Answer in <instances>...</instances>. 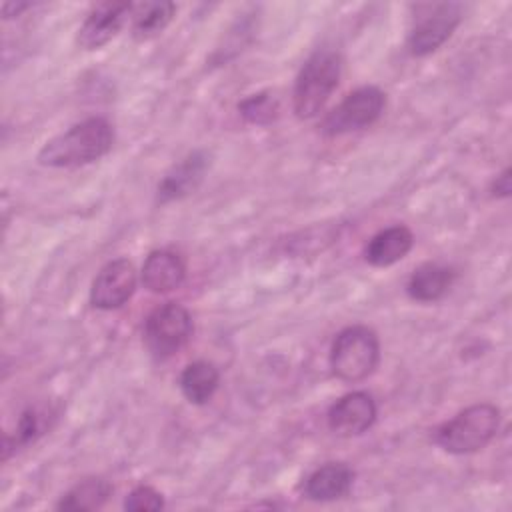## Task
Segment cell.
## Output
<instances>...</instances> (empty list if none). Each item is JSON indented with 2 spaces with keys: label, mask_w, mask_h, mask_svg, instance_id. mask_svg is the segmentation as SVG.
<instances>
[{
  "label": "cell",
  "mask_w": 512,
  "mask_h": 512,
  "mask_svg": "<svg viewBox=\"0 0 512 512\" xmlns=\"http://www.w3.org/2000/svg\"><path fill=\"white\" fill-rule=\"evenodd\" d=\"M176 4L174 2H144L134 6L132 10V36L134 40H150L158 36L174 18Z\"/></svg>",
  "instance_id": "e0dca14e"
},
{
  "label": "cell",
  "mask_w": 512,
  "mask_h": 512,
  "mask_svg": "<svg viewBox=\"0 0 512 512\" xmlns=\"http://www.w3.org/2000/svg\"><path fill=\"white\" fill-rule=\"evenodd\" d=\"M136 290V270L130 260L116 258L100 268L90 288V302L98 310H116Z\"/></svg>",
  "instance_id": "52a82bcc"
},
{
  "label": "cell",
  "mask_w": 512,
  "mask_h": 512,
  "mask_svg": "<svg viewBox=\"0 0 512 512\" xmlns=\"http://www.w3.org/2000/svg\"><path fill=\"white\" fill-rule=\"evenodd\" d=\"M500 426V410L490 402L464 408L434 430V442L450 454H472L484 448Z\"/></svg>",
  "instance_id": "3957f363"
},
{
  "label": "cell",
  "mask_w": 512,
  "mask_h": 512,
  "mask_svg": "<svg viewBox=\"0 0 512 512\" xmlns=\"http://www.w3.org/2000/svg\"><path fill=\"white\" fill-rule=\"evenodd\" d=\"M460 4H438L434 6L408 36V50L412 56H426L438 50L460 24Z\"/></svg>",
  "instance_id": "ba28073f"
},
{
  "label": "cell",
  "mask_w": 512,
  "mask_h": 512,
  "mask_svg": "<svg viewBox=\"0 0 512 512\" xmlns=\"http://www.w3.org/2000/svg\"><path fill=\"white\" fill-rule=\"evenodd\" d=\"M452 280H454V272L450 268L428 262V264L418 266L412 272V276L406 284V292L412 300L436 302L448 292Z\"/></svg>",
  "instance_id": "9a60e30c"
},
{
  "label": "cell",
  "mask_w": 512,
  "mask_h": 512,
  "mask_svg": "<svg viewBox=\"0 0 512 512\" xmlns=\"http://www.w3.org/2000/svg\"><path fill=\"white\" fill-rule=\"evenodd\" d=\"M378 336L368 326H348L338 332L330 348V368L344 382L366 380L378 366Z\"/></svg>",
  "instance_id": "277c9868"
},
{
  "label": "cell",
  "mask_w": 512,
  "mask_h": 512,
  "mask_svg": "<svg viewBox=\"0 0 512 512\" xmlns=\"http://www.w3.org/2000/svg\"><path fill=\"white\" fill-rule=\"evenodd\" d=\"M342 74V56L336 50L322 48L316 50L298 72L292 100H294V112L298 118L308 120L314 118L332 92L338 86Z\"/></svg>",
  "instance_id": "7a4b0ae2"
},
{
  "label": "cell",
  "mask_w": 512,
  "mask_h": 512,
  "mask_svg": "<svg viewBox=\"0 0 512 512\" xmlns=\"http://www.w3.org/2000/svg\"><path fill=\"white\" fill-rule=\"evenodd\" d=\"M354 484V472L342 462H328L316 468L304 482V494L316 502H330L350 492Z\"/></svg>",
  "instance_id": "4fadbf2b"
},
{
  "label": "cell",
  "mask_w": 512,
  "mask_h": 512,
  "mask_svg": "<svg viewBox=\"0 0 512 512\" xmlns=\"http://www.w3.org/2000/svg\"><path fill=\"white\" fill-rule=\"evenodd\" d=\"M142 284L154 294H164L178 288L186 278V264L172 250H154L142 264Z\"/></svg>",
  "instance_id": "7c38bea8"
},
{
  "label": "cell",
  "mask_w": 512,
  "mask_h": 512,
  "mask_svg": "<svg viewBox=\"0 0 512 512\" xmlns=\"http://www.w3.org/2000/svg\"><path fill=\"white\" fill-rule=\"evenodd\" d=\"M134 4L104 2L98 4L82 22L78 30V46L84 50H98L108 44L132 14Z\"/></svg>",
  "instance_id": "30bf717a"
},
{
  "label": "cell",
  "mask_w": 512,
  "mask_h": 512,
  "mask_svg": "<svg viewBox=\"0 0 512 512\" xmlns=\"http://www.w3.org/2000/svg\"><path fill=\"white\" fill-rule=\"evenodd\" d=\"M220 382V374L214 364L206 360H196L184 368L180 374V390L184 398L192 404H206Z\"/></svg>",
  "instance_id": "2e32d148"
},
{
  "label": "cell",
  "mask_w": 512,
  "mask_h": 512,
  "mask_svg": "<svg viewBox=\"0 0 512 512\" xmlns=\"http://www.w3.org/2000/svg\"><path fill=\"white\" fill-rule=\"evenodd\" d=\"M112 494L110 482L104 478H84L74 488H70L58 502L60 510H96L102 508Z\"/></svg>",
  "instance_id": "ac0fdd59"
},
{
  "label": "cell",
  "mask_w": 512,
  "mask_h": 512,
  "mask_svg": "<svg viewBox=\"0 0 512 512\" xmlns=\"http://www.w3.org/2000/svg\"><path fill=\"white\" fill-rule=\"evenodd\" d=\"M414 246V234L410 228L398 224L380 230L368 242L364 250V258L368 264L376 268H386L402 260Z\"/></svg>",
  "instance_id": "5bb4252c"
},
{
  "label": "cell",
  "mask_w": 512,
  "mask_h": 512,
  "mask_svg": "<svg viewBox=\"0 0 512 512\" xmlns=\"http://www.w3.org/2000/svg\"><path fill=\"white\" fill-rule=\"evenodd\" d=\"M376 420V402L368 392H350L328 410V428L344 438L366 432Z\"/></svg>",
  "instance_id": "9c48e42d"
},
{
  "label": "cell",
  "mask_w": 512,
  "mask_h": 512,
  "mask_svg": "<svg viewBox=\"0 0 512 512\" xmlns=\"http://www.w3.org/2000/svg\"><path fill=\"white\" fill-rule=\"evenodd\" d=\"M46 414L40 412L38 408H28L20 414L18 418V426H16V438H14V446H24L34 442L40 434H44L46 430Z\"/></svg>",
  "instance_id": "ffe728a7"
},
{
  "label": "cell",
  "mask_w": 512,
  "mask_h": 512,
  "mask_svg": "<svg viewBox=\"0 0 512 512\" xmlns=\"http://www.w3.org/2000/svg\"><path fill=\"white\" fill-rule=\"evenodd\" d=\"M386 104V96L376 86H362L350 92L322 122V132L326 136H340L352 130L366 128L374 124Z\"/></svg>",
  "instance_id": "8992f818"
},
{
  "label": "cell",
  "mask_w": 512,
  "mask_h": 512,
  "mask_svg": "<svg viewBox=\"0 0 512 512\" xmlns=\"http://www.w3.org/2000/svg\"><path fill=\"white\" fill-rule=\"evenodd\" d=\"M112 142V126L104 118H88L50 138L38 152V164L48 168L86 166L106 156Z\"/></svg>",
  "instance_id": "6da1fadb"
},
{
  "label": "cell",
  "mask_w": 512,
  "mask_h": 512,
  "mask_svg": "<svg viewBox=\"0 0 512 512\" xmlns=\"http://www.w3.org/2000/svg\"><path fill=\"white\" fill-rule=\"evenodd\" d=\"M512 192V182H510V168H506L496 180L492 182V194L498 198H506Z\"/></svg>",
  "instance_id": "7402d4cb"
},
{
  "label": "cell",
  "mask_w": 512,
  "mask_h": 512,
  "mask_svg": "<svg viewBox=\"0 0 512 512\" xmlns=\"http://www.w3.org/2000/svg\"><path fill=\"white\" fill-rule=\"evenodd\" d=\"M208 164L210 160L202 150H196L182 158L178 164H174L158 184V202L166 204L192 194L200 186L208 170Z\"/></svg>",
  "instance_id": "8fae6325"
},
{
  "label": "cell",
  "mask_w": 512,
  "mask_h": 512,
  "mask_svg": "<svg viewBox=\"0 0 512 512\" xmlns=\"http://www.w3.org/2000/svg\"><path fill=\"white\" fill-rule=\"evenodd\" d=\"M240 114L244 116V120L252 122V124H270L278 118V100L274 98V94L270 92H258L248 96L246 100H242L238 104Z\"/></svg>",
  "instance_id": "d6986e66"
},
{
  "label": "cell",
  "mask_w": 512,
  "mask_h": 512,
  "mask_svg": "<svg viewBox=\"0 0 512 512\" xmlns=\"http://www.w3.org/2000/svg\"><path fill=\"white\" fill-rule=\"evenodd\" d=\"M192 336L190 312L178 302H166L150 312L144 326V344L156 360L174 356Z\"/></svg>",
  "instance_id": "5b68a950"
},
{
  "label": "cell",
  "mask_w": 512,
  "mask_h": 512,
  "mask_svg": "<svg viewBox=\"0 0 512 512\" xmlns=\"http://www.w3.org/2000/svg\"><path fill=\"white\" fill-rule=\"evenodd\" d=\"M124 508L130 512H152L164 508V498L156 488L140 484L126 496Z\"/></svg>",
  "instance_id": "44dd1931"
}]
</instances>
